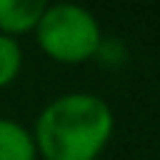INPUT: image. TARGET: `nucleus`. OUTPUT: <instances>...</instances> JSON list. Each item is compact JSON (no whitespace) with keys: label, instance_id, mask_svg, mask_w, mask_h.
Returning a JSON list of instances; mask_svg holds the SVG:
<instances>
[{"label":"nucleus","instance_id":"obj_1","mask_svg":"<svg viewBox=\"0 0 160 160\" xmlns=\"http://www.w3.org/2000/svg\"><path fill=\"white\" fill-rule=\"evenodd\" d=\"M112 130V110L100 95L65 92L40 110L30 132L42 160H98Z\"/></svg>","mask_w":160,"mask_h":160},{"label":"nucleus","instance_id":"obj_2","mask_svg":"<svg viewBox=\"0 0 160 160\" xmlns=\"http://www.w3.org/2000/svg\"><path fill=\"white\" fill-rule=\"evenodd\" d=\"M35 40L50 60L62 65H80L98 55L105 38L98 18L88 8L55 2L45 5L35 28Z\"/></svg>","mask_w":160,"mask_h":160},{"label":"nucleus","instance_id":"obj_3","mask_svg":"<svg viewBox=\"0 0 160 160\" xmlns=\"http://www.w3.org/2000/svg\"><path fill=\"white\" fill-rule=\"evenodd\" d=\"M45 0H0V35L8 38H20L28 32H35Z\"/></svg>","mask_w":160,"mask_h":160},{"label":"nucleus","instance_id":"obj_4","mask_svg":"<svg viewBox=\"0 0 160 160\" xmlns=\"http://www.w3.org/2000/svg\"><path fill=\"white\" fill-rule=\"evenodd\" d=\"M0 160H38L32 132L12 118L0 115Z\"/></svg>","mask_w":160,"mask_h":160},{"label":"nucleus","instance_id":"obj_5","mask_svg":"<svg viewBox=\"0 0 160 160\" xmlns=\"http://www.w3.org/2000/svg\"><path fill=\"white\" fill-rule=\"evenodd\" d=\"M22 70V48L20 40L0 35V88H8L18 80Z\"/></svg>","mask_w":160,"mask_h":160}]
</instances>
